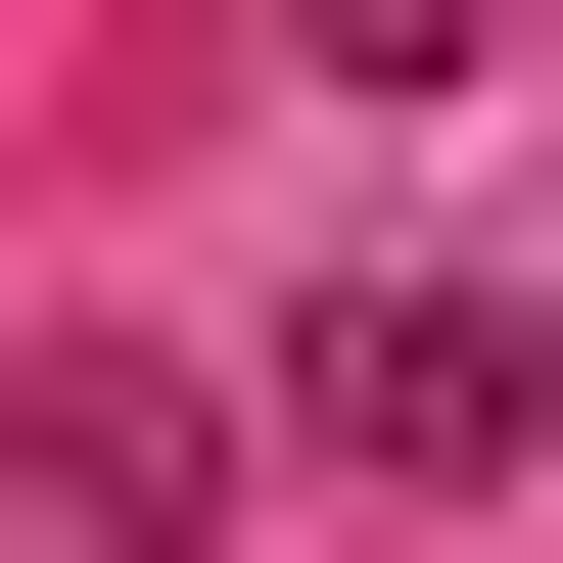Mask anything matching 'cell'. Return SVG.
<instances>
[{"label": "cell", "instance_id": "1", "mask_svg": "<svg viewBox=\"0 0 563 563\" xmlns=\"http://www.w3.org/2000/svg\"><path fill=\"white\" fill-rule=\"evenodd\" d=\"M470 376H517V470H563V235H517V282H470Z\"/></svg>", "mask_w": 563, "mask_h": 563}]
</instances>
